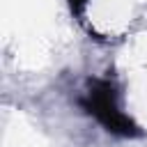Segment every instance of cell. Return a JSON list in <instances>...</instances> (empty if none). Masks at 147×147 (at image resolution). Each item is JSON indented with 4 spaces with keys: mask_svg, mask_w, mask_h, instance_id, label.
I'll list each match as a JSON object with an SVG mask.
<instances>
[{
    "mask_svg": "<svg viewBox=\"0 0 147 147\" xmlns=\"http://www.w3.org/2000/svg\"><path fill=\"white\" fill-rule=\"evenodd\" d=\"M85 5H87V0H69V7H71V11L74 14H83V9H85Z\"/></svg>",
    "mask_w": 147,
    "mask_h": 147,
    "instance_id": "7a4b0ae2",
    "label": "cell"
},
{
    "mask_svg": "<svg viewBox=\"0 0 147 147\" xmlns=\"http://www.w3.org/2000/svg\"><path fill=\"white\" fill-rule=\"evenodd\" d=\"M80 106L108 133L122 136V138H136V136H140L138 124L129 115H124L119 110V106H117V87L110 80H106V78L90 80V87H87L85 96L80 99Z\"/></svg>",
    "mask_w": 147,
    "mask_h": 147,
    "instance_id": "6da1fadb",
    "label": "cell"
}]
</instances>
